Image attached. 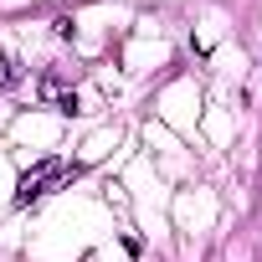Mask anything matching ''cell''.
<instances>
[{
    "label": "cell",
    "mask_w": 262,
    "mask_h": 262,
    "mask_svg": "<svg viewBox=\"0 0 262 262\" xmlns=\"http://www.w3.org/2000/svg\"><path fill=\"white\" fill-rule=\"evenodd\" d=\"M16 82H21V62L11 52H0V88H16Z\"/></svg>",
    "instance_id": "obj_2"
},
{
    "label": "cell",
    "mask_w": 262,
    "mask_h": 262,
    "mask_svg": "<svg viewBox=\"0 0 262 262\" xmlns=\"http://www.w3.org/2000/svg\"><path fill=\"white\" fill-rule=\"evenodd\" d=\"M67 175H77L67 160H57V155H52V160H41L36 170H26V175L16 180V206H31L36 195H47V190H52V185H62Z\"/></svg>",
    "instance_id": "obj_1"
}]
</instances>
